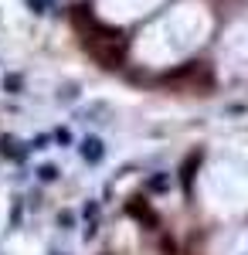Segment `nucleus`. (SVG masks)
Listing matches in <instances>:
<instances>
[{"instance_id":"1","label":"nucleus","mask_w":248,"mask_h":255,"mask_svg":"<svg viewBox=\"0 0 248 255\" xmlns=\"http://www.w3.org/2000/svg\"><path fill=\"white\" fill-rule=\"evenodd\" d=\"M85 48L92 51V58H96L102 68H123V61H126V48H129V44H126V34H123L119 27L89 20Z\"/></svg>"},{"instance_id":"2","label":"nucleus","mask_w":248,"mask_h":255,"mask_svg":"<svg viewBox=\"0 0 248 255\" xmlns=\"http://www.w3.org/2000/svg\"><path fill=\"white\" fill-rule=\"evenodd\" d=\"M126 211L139 221V225H146V228H160V215L153 211L150 204L143 201V197H129V204H126Z\"/></svg>"},{"instance_id":"3","label":"nucleus","mask_w":248,"mask_h":255,"mask_svg":"<svg viewBox=\"0 0 248 255\" xmlns=\"http://www.w3.org/2000/svg\"><path fill=\"white\" fill-rule=\"evenodd\" d=\"M197 167H201V150L187 153V157H184V163H180V184H184V194H187V197H191V184H194Z\"/></svg>"},{"instance_id":"4","label":"nucleus","mask_w":248,"mask_h":255,"mask_svg":"<svg viewBox=\"0 0 248 255\" xmlns=\"http://www.w3.org/2000/svg\"><path fill=\"white\" fill-rule=\"evenodd\" d=\"M82 157L89 160V163H99V160L106 157L102 139H99V136H85V139H82Z\"/></svg>"},{"instance_id":"5","label":"nucleus","mask_w":248,"mask_h":255,"mask_svg":"<svg viewBox=\"0 0 248 255\" xmlns=\"http://www.w3.org/2000/svg\"><path fill=\"white\" fill-rule=\"evenodd\" d=\"M38 177H41V180H55V177H58V167H55V163H44V167L38 170Z\"/></svg>"},{"instance_id":"6","label":"nucleus","mask_w":248,"mask_h":255,"mask_svg":"<svg viewBox=\"0 0 248 255\" xmlns=\"http://www.w3.org/2000/svg\"><path fill=\"white\" fill-rule=\"evenodd\" d=\"M150 191H167V177L163 174H156V177H150V184H146Z\"/></svg>"},{"instance_id":"7","label":"nucleus","mask_w":248,"mask_h":255,"mask_svg":"<svg viewBox=\"0 0 248 255\" xmlns=\"http://www.w3.org/2000/svg\"><path fill=\"white\" fill-rule=\"evenodd\" d=\"M3 89L17 92V89H20V75H7V79H3Z\"/></svg>"},{"instance_id":"8","label":"nucleus","mask_w":248,"mask_h":255,"mask_svg":"<svg viewBox=\"0 0 248 255\" xmlns=\"http://www.w3.org/2000/svg\"><path fill=\"white\" fill-rule=\"evenodd\" d=\"M34 14H48V0H27Z\"/></svg>"},{"instance_id":"9","label":"nucleus","mask_w":248,"mask_h":255,"mask_svg":"<svg viewBox=\"0 0 248 255\" xmlns=\"http://www.w3.org/2000/svg\"><path fill=\"white\" fill-rule=\"evenodd\" d=\"M160 249H163V252H167V255H173V252H177V245H173L170 238H163V242H160Z\"/></svg>"},{"instance_id":"10","label":"nucleus","mask_w":248,"mask_h":255,"mask_svg":"<svg viewBox=\"0 0 248 255\" xmlns=\"http://www.w3.org/2000/svg\"><path fill=\"white\" fill-rule=\"evenodd\" d=\"M55 139H58V143H68V139H72V133H68V129H58Z\"/></svg>"}]
</instances>
